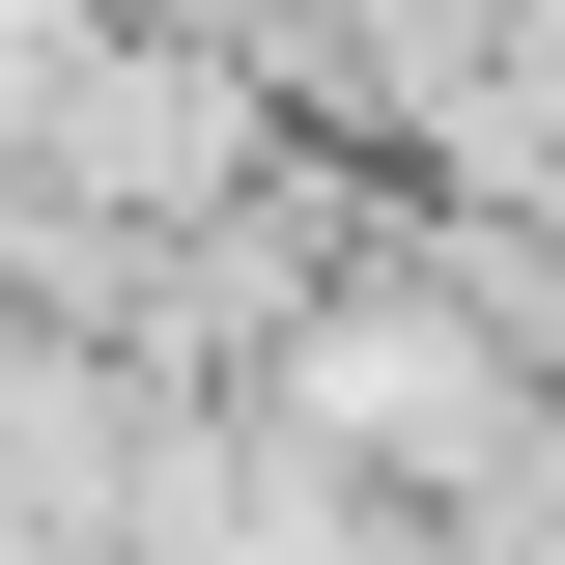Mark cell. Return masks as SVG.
I'll list each match as a JSON object with an SVG mask.
<instances>
[{
    "label": "cell",
    "instance_id": "obj_1",
    "mask_svg": "<svg viewBox=\"0 0 565 565\" xmlns=\"http://www.w3.org/2000/svg\"><path fill=\"white\" fill-rule=\"evenodd\" d=\"M311 424H340V452H452V481H509V340L452 311V282H340V311H311Z\"/></svg>",
    "mask_w": 565,
    "mask_h": 565
}]
</instances>
